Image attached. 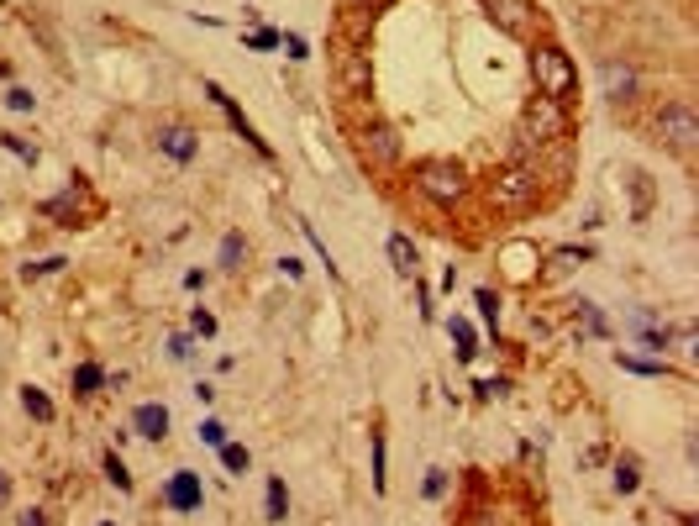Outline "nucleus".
<instances>
[{"label":"nucleus","instance_id":"36","mask_svg":"<svg viewBox=\"0 0 699 526\" xmlns=\"http://www.w3.org/2000/svg\"><path fill=\"white\" fill-rule=\"evenodd\" d=\"M5 495H11V484H5V473H0V500H5Z\"/></svg>","mask_w":699,"mask_h":526},{"label":"nucleus","instance_id":"1","mask_svg":"<svg viewBox=\"0 0 699 526\" xmlns=\"http://www.w3.org/2000/svg\"><path fill=\"white\" fill-rule=\"evenodd\" d=\"M531 63H536V95H547V101H568L574 95L579 74H574V63H568L563 48H536Z\"/></svg>","mask_w":699,"mask_h":526},{"label":"nucleus","instance_id":"24","mask_svg":"<svg viewBox=\"0 0 699 526\" xmlns=\"http://www.w3.org/2000/svg\"><path fill=\"white\" fill-rule=\"evenodd\" d=\"M453 337H458V358H473V327H468V321H453Z\"/></svg>","mask_w":699,"mask_h":526},{"label":"nucleus","instance_id":"35","mask_svg":"<svg viewBox=\"0 0 699 526\" xmlns=\"http://www.w3.org/2000/svg\"><path fill=\"white\" fill-rule=\"evenodd\" d=\"M21 526H48V516H43V511H27V516H21Z\"/></svg>","mask_w":699,"mask_h":526},{"label":"nucleus","instance_id":"4","mask_svg":"<svg viewBox=\"0 0 699 526\" xmlns=\"http://www.w3.org/2000/svg\"><path fill=\"white\" fill-rule=\"evenodd\" d=\"M536 169H526V164H516V169H505V174L494 179V206L500 211H526L531 200H536Z\"/></svg>","mask_w":699,"mask_h":526},{"label":"nucleus","instance_id":"23","mask_svg":"<svg viewBox=\"0 0 699 526\" xmlns=\"http://www.w3.org/2000/svg\"><path fill=\"white\" fill-rule=\"evenodd\" d=\"M631 195H637V216H647V206H652V184H647V174H631Z\"/></svg>","mask_w":699,"mask_h":526},{"label":"nucleus","instance_id":"11","mask_svg":"<svg viewBox=\"0 0 699 526\" xmlns=\"http://www.w3.org/2000/svg\"><path fill=\"white\" fill-rule=\"evenodd\" d=\"M132 432L148 437V442H164V437H169V406H153V401L137 406L132 410Z\"/></svg>","mask_w":699,"mask_h":526},{"label":"nucleus","instance_id":"32","mask_svg":"<svg viewBox=\"0 0 699 526\" xmlns=\"http://www.w3.org/2000/svg\"><path fill=\"white\" fill-rule=\"evenodd\" d=\"M68 258H43V263H27V279H37V274H59Z\"/></svg>","mask_w":699,"mask_h":526},{"label":"nucleus","instance_id":"8","mask_svg":"<svg viewBox=\"0 0 699 526\" xmlns=\"http://www.w3.org/2000/svg\"><path fill=\"white\" fill-rule=\"evenodd\" d=\"M489 5V16H494V27H505L510 37H531V27H536V16H531V5L526 0H484Z\"/></svg>","mask_w":699,"mask_h":526},{"label":"nucleus","instance_id":"26","mask_svg":"<svg viewBox=\"0 0 699 526\" xmlns=\"http://www.w3.org/2000/svg\"><path fill=\"white\" fill-rule=\"evenodd\" d=\"M0 142H5V148H11V153H16V158H27V164H37V148H32V142H21V137H16V132H5V137H0Z\"/></svg>","mask_w":699,"mask_h":526},{"label":"nucleus","instance_id":"6","mask_svg":"<svg viewBox=\"0 0 699 526\" xmlns=\"http://www.w3.org/2000/svg\"><path fill=\"white\" fill-rule=\"evenodd\" d=\"M164 500H169V511H179V516L200 511V500H205V490H200V473H195V468H179V473H169V484H164Z\"/></svg>","mask_w":699,"mask_h":526},{"label":"nucleus","instance_id":"13","mask_svg":"<svg viewBox=\"0 0 699 526\" xmlns=\"http://www.w3.org/2000/svg\"><path fill=\"white\" fill-rule=\"evenodd\" d=\"M158 148H164V153H169L174 164H189V158L200 153V137H195L189 126H169V132L158 137Z\"/></svg>","mask_w":699,"mask_h":526},{"label":"nucleus","instance_id":"9","mask_svg":"<svg viewBox=\"0 0 699 526\" xmlns=\"http://www.w3.org/2000/svg\"><path fill=\"white\" fill-rule=\"evenodd\" d=\"M599 79H605V95L610 101H637V69L631 63H599Z\"/></svg>","mask_w":699,"mask_h":526},{"label":"nucleus","instance_id":"30","mask_svg":"<svg viewBox=\"0 0 699 526\" xmlns=\"http://www.w3.org/2000/svg\"><path fill=\"white\" fill-rule=\"evenodd\" d=\"M189 327H195L200 337H216V316H211V311H195V316H189Z\"/></svg>","mask_w":699,"mask_h":526},{"label":"nucleus","instance_id":"34","mask_svg":"<svg viewBox=\"0 0 699 526\" xmlns=\"http://www.w3.org/2000/svg\"><path fill=\"white\" fill-rule=\"evenodd\" d=\"M279 43L290 48V59H294V63H300V59H310V48H305V37H279Z\"/></svg>","mask_w":699,"mask_h":526},{"label":"nucleus","instance_id":"28","mask_svg":"<svg viewBox=\"0 0 699 526\" xmlns=\"http://www.w3.org/2000/svg\"><path fill=\"white\" fill-rule=\"evenodd\" d=\"M615 363H621V368H631V374H663V363H647V358H626V352H615Z\"/></svg>","mask_w":699,"mask_h":526},{"label":"nucleus","instance_id":"22","mask_svg":"<svg viewBox=\"0 0 699 526\" xmlns=\"http://www.w3.org/2000/svg\"><path fill=\"white\" fill-rule=\"evenodd\" d=\"M641 484V473H637V464H631V458H626V464L615 468V490H621V495H631V490H637Z\"/></svg>","mask_w":699,"mask_h":526},{"label":"nucleus","instance_id":"31","mask_svg":"<svg viewBox=\"0 0 699 526\" xmlns=\"http://www.w3.org/2000/svg\"><path fill=\"white\" fill-rule=\"evenodd\" d=\"M426 495H431V500H442V495H447V473H442V468H431V473H426Z\"/></svg>","mask_w":699,"mask_h":526},{"label":"nucleus","instance_id":"5","mask_svg":"<svg viewBox=\"0 0 699 526\" xmlns=\"http://www.w3.org/2000/svg\"><path fill=\"white\" fill-rule=\"evenodd\" d=\"M415 184H421L437 206H453V200L463 195V174H458L453 164H426V169L415 174Z\"/></svg>","mask_w":699,"mask_h":526},{"label":"nucleus","instance_id":"20","mask_svg":"<svg viewBox=\"0 0 699 526\" xmlns=\"http://www.w3.org/2000/svg\"><path fill=\"white\" fill-rule=\"evenodd\" d=\"M374 490L379 495L390 490V479H384V432H374Z\"/></svg>","mask_w":699,"mask_h":526},{"label":"nucleus","instance_id":"2","mask_svg":"<svg viewBox=\"0 0 699 526\" xmlns=\"http://www.w3.org/2000/svg\"><path fill=\"white\" fill-rule=\"evenodd\" d=\"M568 132V111H563V101H547V95H536L531 106H526V117H521V137L526 142H558Z\"/></svg>","mask_w":699,"mask_h":526},{"label":"nucleus","instance_id":"25","mask_svg":"<svg viewBox=\"0 0 699 526\" xmlns=\"http://www.w3.org/2000/svg\"><path fill=\"white\" fill-rule=\"evenodd\" d=\"M5 106H11V111H32V106H37V95L16 85V90H5Z\"/></svg>","mask_w":699,"mask_h":526},{"label":"nucleus","instance_id":"29","mask_svg":"<svg viewBox=\"0 0 699 526\" xmlns=\"http://www.w3.org/2000/svg\"><path fill=\"white\" fill-rule=\"evenodd\" d=\"M478 316H484L489 327L500 321V300H494V295H489V290H478Z\"/></svg>","mask_w":699,"mask_h":526},{"label":"nucleus","instance_id":"16","mask_svg":"<svg viewBox=\"0 0 699 526\" xmlns=\"http://www.w3.org/2000/svg\"><path fill=\"white\" fill-rule=\"evenodd\" d=\"M21 410H27V416H37V421H53V401H48L37 384H27V390H21Z\"/></svg>","mask_w":699,"mask_h":526},{"label":"nucleus","instance_id":"17","mask_svg":"<svg viewBox=\"0 0 699 526\" xmlns=\"http://www.w3.org/2000/svg\"><path fill=\"white\" fill-rule=\"evenodd\" d=\"M290 516V490L285 479H269V522H285Z\"/></svg>","mask_w":699,"mask_h":526},{"label":"nucleus","instance_id":"14","mask_svg":"<svg viewBox=\"0 0 699 526\" xmlns=\"http://www.w3.org/2000/svg\"><path fill=\"white\" fill-rule=\"evenodd\" d=\"M390 263H395V274H415V242L406 232L390 237Z\"/></svg>","mask_w":699,"mask_h":526},{"label":"nucleus","instance_id":"3","mask_svg":"<svg viewBox=\"0 0 699 526\" xmlns=\"http://www.w3.org/2000/svg\"><path fill=\"white\" fill-rule=\"evenodd\" d=\"M657 137H663L673 153H695L699 121H695V111H689V101H668V106L657 111Z\"/></svg>","mask_w":699,"mask_h":526},{"label":"nucleus","instance_id":"18","mask_svg":"<svg viewBox=\"0 0 699 526\" xmlns=\"http://www.w3.org/2000/svg\"><path fill=\"white\" fill-rule=\"evenodd\" d=\"M221 464H227V473H247V468H253V453L237 448V442H221Z\"/></svg>","mask_w":699,"mask_h":526},{"label":"nucleus","instance_id":"19","mask_svg":"<svg viewBox=\"0 0 699 526\" xmlns=\"http://www.w3.org/2000/svg\"><path fill=\"white\" fill-rule=\"evenodd\" d=\"M242 258H247V242H242L237 232H227L221 237V269H237Z\"/></svg>","mask_w":699,"mask_h":526},{"label":"nucleus","instance_id":"12","mask_svg":"<svg viewBox=\"0 0 699 526\" xmlns=\"http://www.w3.org/2000/svg\"><path fill=\"white\" fill-rule=\"evenodd\" d=\"M205 95H211V101H216V106H221V111H227V121H232L237 132H242V137H247V142H253V148H258V153H263V158H269V142H263V137H258V132H253V121L242 117V111H237V101H232V95H227V90H221V85H205Z\"/></svg>","mask_w":699,"mask_h":526},{"label":"nucleus","instance_id":"37","mask_svg":"<svg viewBox=\"0 0 699 526\" xmlns=\"http://www.w3.org/2000/svg\"><path fill=\"white\" fill-rule=\"evenodd\" d=\"M100 526H111V522H100Z\"/></svg>","mask_w":699,"mask_h":526},{"label":"nucleus","instance_id":"7","mask_svg":"<svg viewBox=\"0 0 699 526\" xmlns=\"http://www.w3.org/2000/svg\"><path fill=\"white\" fill-rule=\"evenodd\" d=\"M358 153H363L374 169H390V164L400 158V137H395L390 126H368V132L358 137Z\"/></svg>","mask_w":699,"mask_h":526},{"label":"nucleus","instance_id":"10","mask_svg":"<svg viewBox=\"0 0 699 526\" xmlns=\"http://www.w3.org/2000/svg\"><path fill=\"white\" fill-rule=\"evenodd\" d=\"M337 79L348 95H368V53H358V48L337 53Z\"/></svg>","mask_w":699,"mask_h":526},{"label":"nucleus","instance_id":"33","mask_svg":"<svg viewBox=\"0 0 699 526\" xmlns=\"http://www.w3.org/2000/svg\"><path fill=\"white\" fill-rule=\"evenodd\" d=\"M247 48H258V53H263V48H279V32H253Z\"/></svg>","mask_w":699,"mask_h":526},{"label":"nucleus","instance_id":"27","mask_svg":"<svg viewBox=\"0 0 699 526\" xmlns=\"http://www.w3.org/2000/svg\"><path fill=\"white\" fill-rule=\"evenodd\" d=\"M200 442H205V448H221V442H227V426H221V421H200Z\"/></svg>","mask_w":699,"mask_h":526},{"label":"nucleus","instance_id":"15","mask_svg":"<svg viewBox=\"0 0 699 526\" xmlns=\"http://www.w3.org/2000/svg\"><path fill=\"white\" fill-rule=\"evenodd\" d=\"M100 384H106L100 363H79V368H74V395H95Z\"/></svg>","mask_w":699,"mask_h":526},{"label":"nucleus","instance_id":"21","mask_svg":"<svg viewBox=\"0 0 699 526\" xmlns=\"http://www.w3.org/2000/svg\"><path fill=\"white\" fill-rule=\"evenodd\" d=\"M106 479H111V484H116L121 495H126V490H132V473H126V464H121L116 453H106Z\"/></svg>","mask_w":699,"mask_h":526}]
</instances>
